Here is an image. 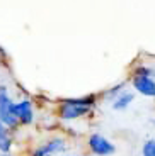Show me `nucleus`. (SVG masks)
Instances as JSON below:
<instances>
[{
  "mask_svg": "<svg viewBox=\"0 0 155 156\" xmlns=\"http://www.w3.org/2000/svg\"><path fill=\"white\" fill-rule=\"evenodd\" d=\"M12 148V141L9 136H4V137H0V151L4 153V154H7L9 151H10Z\"/></svg>",
  "mask_w": 155,
  "mask_h": 156,
  "instance_id": "nucleus-9",
  "label": "nucleus"
},
{
  "mask_svg": "<svg viewBox=\"0 0 155 156\" xmlns=\"http://www.w3.org/2000/svg\"><path fill=\"white\" fill-rule=\"evenodd\" d=\"M14 102L7 95V88L0 87V122L5 124L7 127H16L19 124L17 117L14 115Z\"/></svg>",
  "mask_w": 155,
  "mask_h": 156,
  "instance_id": "nucleus-2",
  "label": "nucleus"
},
{
  "mask_svg": "<svg viewBox=\"0 0 155 156\" xmlns=\"http://www.w3.org/2000/svg\"><path fill=\"white\" fill-rule=\"evenodd\" d=\"M65 149V141L63 139H51L48 141L46 144H43L41 148H38L34 153H32V156H51L55 154V153H60Z\"/></svg>",
  "mask_w": 155,
  "mask_h": 156,
  "instance_id": "nucleus-6",
  "label": "nucleus"
},
{
  "mask_svg": "<svg viewBox=\"0 0 155 156\" xmlns=\"http://www.w3.org/2000/svg\"><path fill=\"white\" fill-rule=\"evenodd\" d=\"M142 156H155V141L148 139L142 148Z\"/></svg>",
  "mask_w": 155,
  "mask_h": 156,
  "instance_id": "nucleus-8",
  "label": "nucleus"
},
{
  "mask_svg": "<svg viewBox=\"0 0 155 156\" xmlns=\"http://www.w3.org/2000/svg\"><path fill=\"white\" fill-rule=\"evenodd\" d=\"M133 87L136 92L145 97H155V80L148 75H135L133 76Z\"/></svg>",
  "mask_w": 155,
  "mask_h": 156,
  "instance_id": "nucleus-4",
  "label": "nucleus"
},
{
  "mask_svg": "<svg viewBox=\"0 0 155 156\" xmlns=\"http://www.w3.org/2000/svg\"><path fill=\"white\" fill-rule=\"evenodd\" d=\"M14 115L17 117L19 124H31L34 119V112H32V105L29 100H21L19 104L14 105Z\"/></svg>",
  "mask_w": 155,
  "mask_h": 156,
  "instance_id": "nucleus-5",
  "label": "nucleus"
},
{
  "mask_svg": "<svg viewBox=\"0 0 155 156\" xmlns=\"http://www.w3.org/2000/svg\"><path fill=\"white\" fill-rule=\"evenodd\" d=\"M133 98H135V95H133V94H130V92H123L121 95H118V97L112 100V109H114V110L126 109V107L133 102Z\"/></svg>",
  "mask_w": 155,
  "mask_h": 156,
  "instance_id": "nucleus-7",
  "label": "nucleus"
},
{
  "mask_svg": "<svg viewBox=\"0 0 155 156\" xmlns=\"http://www.w3.org/2000/svg\"><path fill=\"white\" fill-rule=\"evenodd\" d=\"M4 136H7V126L0 122V137H4Z\"/></svg>",
  "mask_w": 155,
  "mask_h": 156,
  "instance_id": "nucleus-11",
  "label": "nucleus"
},
{
  "mask_svg": "<svg viewBox=\"0 0 155 156\" xmlns=\"http://www.w3.org/2000/svg\"><path fill=\"white\" fill-rule=\"evenodd\" d=\"M4 156H7V154H4Z\"/></svg>",
  "mask_w": 155,
  "mask_h": 156,
  "instance_id": "nucleus-12",
  "label": "nucleus"
},
{
  "mask_svg": "<svg viewBox=\"0 0 155 156\" xmlns=\"http://www.w3.org/2000/svg\"><path fill=\"white\" fill-rule=\"evenodd\" d=\"M135 75H148V76H152V70L150 68H138L135 71Z\"/></svg>",
  "mask_w": 155,
  "mask_h": 156,
  "instance_id": "nucleus-10",
  "label": "nucleus"
},
{
  "mask_svg": "<svg viewBox=\"0 0 155 156\" xmlns=\"http://www.w3.org/2000/svg\"><path fill=\"white\" fill-rule=\"evenodd\" d=\"M94 102H96L94 95H90V97H82V98H68V100L63 102L60 114H62V117L66 119V121L77 119V117H82V115H85V114L90 112Z\"/></svg>",
  "mask_w": 155,
  "mask_h": 156,
  "instance_id": "nucleus-1",
  "label": "nucleus"
},
{
  "mask_svg": "<svg viewBox=\"0 0 155 156\" xmlns=\"http://www.w3.org/2000/svg\"><path fill=\"white\" fill-rule=\"evenodd\" d=\"M89 146H90V149H92V153L97 156H109L116 151L114 146H112V143H109V141L106 139L104 136H101V134H92V136L89 137Z\"/></svg>",
  "mask_w": 155,
  "mask_h": 156,
  "instance_id": "nucleus-3",
  "label": "nucleus"
}]
</instances>
